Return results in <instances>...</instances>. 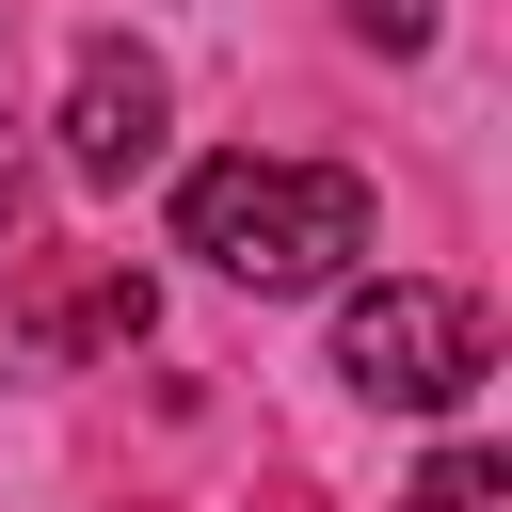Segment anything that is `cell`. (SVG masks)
Wrapping results in <instances>:
<instances>
[{
    "mask_svg": "<svg viewBox=\"0 0 512 512\" xmlns=\"http://www.w3.org/2000/svg\"><path fill=\"white\" fill-rule=\"evenodd\" d=\"M336 368L384 416H448V400H480V304L464 288H416V272L336 288Z\"/></svg>",
    "mask_w": 512,
    "mask_h": 512,
    "instance_id": "7a4b0ae2",
    "label": "cell"
},
{
    "mask_svg": "<svg viewBox=\"0 0 512 512\" xmlns=\"http://www.w3.org/2000/svg\"><path fill=\"white\" fill-rule=\"evenodd\" d=\"M400 512H512V464H496V448H432V464L400 480Z\"/></svg>",
    "mask_w": 512,
    "mask_h": 512,
    "instance_id": "5b68a950",
    "label": "cell"
},
{
    "mask_svg": "<svg viewBox=\"0 0 512 512\" xmlns=\"http://www.w3.org/2000/svg\"><path fill=\"white\" fill-rule=\"evenodd\" d=\"M32 336H48V352H112V336H144V272H96V288H80V304H48Z\"/></svg>",
    "mask_w": 512,
    "mask_h": 512,
    "instance_id": "277c9868",
    "label": "cell"
},
{
    "mask_svg": "<svg viewBox=\"0 0 512 512\" xmlns=\"http://www.w3.org/2000/svg\"><path fill=\"white\" fill-rule=\"evenodd\" d=\"M176 256H208L224 288H352L368 176H336V160H192L176 176Z\"/></svg>",
    "mask_w": 512,
    "mask_h": 512,
    "instance_id": "6da1fadb",
    "label": "cell"
},
{
    "mask_svg": "<svg viewBox=\"0 0 512 512\" xmlns=\"http://www.w3.org/2000/svg\"><path fill=\"white\" fill-rule=\"evenodd\" d=\"M160 128H176V80H160V48L96 32V48H80V80H64V176L128 192V176L160 160Z\"/></svg>",
    "mask_w": 512,
    "mask_h": 512,
    "instance_id": "3957f363",
    "label": "cell"
},
{
    "mask_svg": "<svg viewBox=\"0 0 512 512\" xmlns=\"http://www.w3.org/2000/svg\"><path fill=\"white\" fill-rule=\"evenodd\" d=\"M336 16H352L368 48H432V0H336Z\"/></svg>",
    "mask_w": 512,
    "mask_h": 512,
    "instance_id": "8992f818",
    "label": "cell"
},
{
    "mask_svg": "<svg viewBox=\"0 0 512 512\" xmlns=\"http://www.w3.org/2000/svg\"><path fill=\"white\" fill-rule=\"evenodd\" d=\"M16 208H32V160H16V144H0V240H16Z\"/></svg>",
    "mask_w": 512,
    "mask_h": 512,
    "instance_id": "52a82bcc",
    "label": "cell"
}]
</instances>
